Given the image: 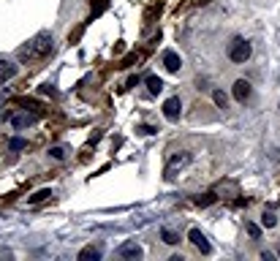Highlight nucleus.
<instances>
[{
  "label": "nucleus",
  "mask_w": 280,
  "mask_h": 261,
  "mask_svg": "<svg viewBox=\"0 0 280 261\" xmlns=\"http://www.w3.org/2000/svg\"><path fill=\"white\" fill-rule=\"evenodd\" d=\"M163 65H166V71L177 73L179 68H182V60H179V55H177V52L166 49V52H163Z\"/></svg>",
  "instance_id": "obj_6"
},
{
  "label": "nucleus",
  "mask_w": 280,
  "mask_h": 261,
  "mask_svg": "<svg viewBox=\"0 0 280 261\" xmlns=\"http://www.w3.org/2000/svg\"><path fill=\"white\" fill-rule=\"evenodd\" d=\"M52 49H55L52 36H49V33H38V36H33L28 41V46L19 49V57H22V60H41L46 55H52Z\"/></svg>",
  "instance_id": "obj_1"
},
{
  "label": "nucleus",
  "mask_w": 280,
  "mask_h": 261,
  "mask_svg": "<svg viewBox=\"0 0 280 261\" xmlns=\"http://www.w3.org/2000/svg\"><path fill=\"white\" fill-rule=\"evenodd\" d=\"M179 112H182V104H179V98H169V101L163 104V115L166 120H177Z\"/></svg>",
  "instance_id": "obj_8"
},
{
  "label": "nucleus",
  "mask_w": 280,
  "mask_h": 261,
  "mask_svg": "<svg viewBox=\"0 0 280 261\" xmlns=\"http://www.w3.org/2000/svg\"><path fill=\"white\" fill-rule=\"evenodd\" d=\"M28 125H33V117L30 115H11V128L22 131V128H28Z\"/></svg>",
  "instance_id": "obj_11"
},
{
  "label": "nucleus",
  "mask_w": 280,
  "mask_h": 261,
  "mask_svg": "<svg viewBox=\"0 0 280 261\" xmlns=\"http://www.w3.org/2000/svg\"><path fill=\"white\" fill-rule=\"evenodd\" d=\"M25 147H28V142H25V139H19V136H14L9 142V150H25Z\"/></svg>",
  "instance_id": "obj_19"
},
{
  "label": "nucleus",
  "mask_w": 280,
  "mask_h": 261,
  "mask_svg": "<svg viewBox=\"0 0 280 261\" xmlns=\"http://www.w3.org/2000/svg\"><path fill=\"white\" fill-rule=\"evenodd\" d=\"M101 258V250L98 247H92V245H87V247H82L79 250V261H98Z\"/></svg>",
  "instance_id": "obj_10"
},
{
  "label": "nucleus",
  "mask_w": 280,
  "mask_h": 261,
  "mask_svg": "<svg viewBox=\"0 0 280 261\" xmlns=\"http://www.w3.org/2000/svg\"><path fill=\"white\" fill-rule=\"evenodd\" d=\"M147 87H150V93H152V96H158V93L163 90V82H161L158 76H152V73H150V76H147Z\"/></svg>",
  "instance_id": "obj_12"
},
{
  "label": "nucleus",
  "mask_w": 280,
  "mask_h": 261,
  "mask_svg": "<svg viewBox=\"0 0 280 261\" xmlns=\"http://www.w3.org/2000/svg\"><path fill=\"white\" fill-rule=\"evenodd\" d=\"M49 196H52V191H49V188H44V191H38L36 196H30V204H41V202H46Z\"/></svg>",
  "instance_id": "obj_15"
},
{
  "label": "nucleus",
  "mask_w": 280,
  "mask_h": 261,
  "mask_svg": "<svg viewBox=\"0 0 280 261\" xmlns=\"http://www.w3.org/2000/svg\"><path fill=\"white\" fill-rule=\"evenodd\" d=\"M188 239H191V242L199 247V250L204 253V256H207V253H212V245L207 242V237H204V234L199 231V229H191V231H188Z\"/></svg>",
  "instance_id": "obj_5"
},
{
  "label": "nucleus",
  "mask_w": 280,
  "mask_h": 261,
  "mask_svg": "<svg viewBox=\"0 0 280 261\" xmlns=\"http://www.w3.org/2000/svg\"><path fill=\"white\" fill-rule=\"evenodd\" d=\"M65 152H68L65 147H52V150H49V155L55 158V160H63V158H65Z\"/></svg>",
  "instance_id": "obj_20"
},
{
  "label": "nucleus",
  "mask_w": 280,
  "mask_h": 261,
  "mask_svg": "<svg viewBox=\"0 0 280 261\" xmlns=\"http://www.w3.org/2000/svg\"><path fill=\"white\" fill-rule=\"evenodd\" d=\"M106 9H109V0H98V3L92 6V17H101Z\"/></svg>",
  "instance_id": "obj_16"
},
{
  "label": "nucleus",
  "mask_w": 280,
  "mask_h": 261,
  "mask_svg": "<svg viewBox=\"0 0 280 261\" xmlns=\"http://www.w3.org/2000/svg\"><path fill=\"white\" fill-rule=\"evenodd\" d=\"M117 256L120 258H142L144 250H142V245H136V242H123L117 247Z\"/></svg>",
  "instance_id": "obj_4"
},
{
  "label": "nucleus",
  "mask_w": 280,
  "mask_h": 261,
  "mask_svg": "<svg viewBox=\"0 0 280 261\" xmlns=\"http://www.w3.org/2000/svg\"><path fill=\"white\" fill-rule=\"evenodd\" d=\"M261 223H264V229H272V226L277 223V218L272 215V212H264V215H261Z\"/></svg>",
  "instance_id": "obj_18"
},
{
  "label": "nucleus",
  "mask_w": 280,
  "mask_h": 261,
  "mask_svg": "<svg viewBox=\"0 0 280 261\" xmlns=\"http://www.w3.org/2000/svg\"><path fill=\"white\" fill-rule=\"evenodd\" d=\"M193 202H196L199 207H210V204H215V202H218V196H215V193H204V196H196Z\"/></svg>",
  "instance_id": "obj_14"
},
{
  "label": "nucleus",
  "mask_w": 280,
  "mask_h": 261,
  "mask_svg": "<svg viewBox=\"0 0 280 261\" xmlns=\"http://www.w3.org/2000/svg\"><path fill=\"white\" fill-rule=\"evenodd\" d=\"M17 76V63H11V60H0V84L9 82V79Z\"/></svg>",
  "instance_id": "obj_9"
},
{
  "label": "nucleus",
  "mask_w": 280,
  "mask_h": 261,
  "mask_svg": "<svg viewBox=\"0 0 280 261\" xmlns=\"http://www.w3.org/2000/svg\"><path fill=\"white\" fill-rule=\"evenodd\" d=\"M250 44L245 41V38H234V41L229 44V60L231 63H245V60L250 57Z\"/></svg>",
  "instance_id": "obj_2"
},
{
  "label": "nucleus",
  "mask_w": 280,
  "mask_h": 261,
  "mask_svg": "<svg viewBox=\"0 0 280 261\" xmlns=\"http://www.w3.org/2000/svg\"><path fill=\"white\" fill-rule=\"evenodd\" d=\"M277 253H280V247H277Z\"/></svg>",
  "instance_id": "obj_23"
},
{
  "label": "nucleus",
  "mask_w": 280,
  "mask_h": 261,
  "mask_svg": "<svg viewBox=\"0 0 280 261\" xmlns=\"http://www.w3.org/2000/svg\"><path fill=\"white\" fill-rule=\"evenodd\" d=\"M139 131L142 133H155V128H150V125H139Z\"/></svg>",
  "instance_id": "obj_22"
},
{
  "label": "nucleus",
  "mask_w": 280,
  "mask_h": 261,
  "mask_svg": "<svg viewBox=\"0 0 280 261\" xmlns=\"http://www.w3.org/2000/svg\"><path fill=\"white\" fill-rule=\"evenodd\" d=\"M161 239H163L166 245H177V242H179V234L171 231V229H163V231H161Z\"/></svg>",
  "instance_id": "obj_13"
},
{
  "label": "nucleus",
  "mask_w": 280,
  "mask_h": 261,
  "mask_svg": "<svg viewBox=\"0 0 280 261\" xmlns=\"http://www.w3.org/2000/svg\"><path fill=\"white\" fill-rule=\"evenodd\" d=\"M191 163V152H177V155H171V160L166 163V180H174L179 169H185V166Z\"/></svg>",
  "instance_id": "obj_3"
},
{
  "label": "nucleus",
  "mask_w": 280,
  "mask_h": 261,
  "mask_svg": "<svg viewBox=\"0 0 280 261\" xmlns=\"http://www.w3.org/2000/svg\"><path fill=\"white\" fill-rule=\"evenodd\" d=\"M248 234H250L253 239H258V237H261V229H258L256 223H248Z\"/></svg>",
  "instance_id": "obj_21"
},
{
  "label": "nucleus",
  "mask_w": 280,
  "mask_h": 261,
  "mask_svg": "<svg viewBox=\"0 0 280 261\" xmlns=\"http://www.w3.org/2000/svg\"><path fill=\"white\" fill-rule=\"evenodd\" d=\"M212 98H215V104L221 106V109H226V104H229V98H226V93H223V90H215V93H212Z\"/></svg>",
  "instance_id": "obj_17"
},
{
  "label": "nucleus",
  "mask_w": 280,
  "mask_h": 261,
  "mask_svg": "<svg viewBox=\"0 0 280 261\" xmlns=\"http://www.w3.org/2000/svg\"><path fill=\"white\" fill-rule=\"evenodd\" d=\"M234 98L239 104H245L250 98V82H245V79H237L234 82Z\"/></svg>",
  "instance_id": "obj_7"
}]
</instances>
